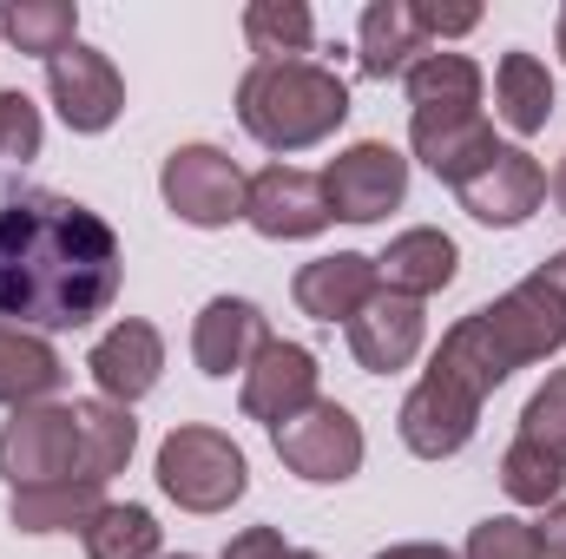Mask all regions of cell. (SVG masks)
Segmentation results:
<instances>
[{
	"instance_id": "6da1fadb",
	"label": "cell",
	"mask_w": 566,
	"mask_h": 559,
	"mask_svg": "<svg viewBox=\"0 0 566 559\" xmlns=\"http://www.w3.org/2000/svg\"><path fill=\"white\" fill-rule=\"evenodd\" d=\"M560 342H566V296L541 277V271L521 277L507 296L481 303L474 316H461V323L441 336L428 376L409 389V402H402V415H396L402 447L422 454V461L461 454V447L474 441V428H481L488 395H494L514 369L547 362Z\"/></svg>"
},
{
	"instance_id": "7a4b0ae2",
	"label": "cell",
	"mask_w": 566,
	"mask_h": 559,
	"mask_svg": "<svg viewBox=\"0 0 566 559\" xmlns=\"http://www.w3.org/2000/svg\"><path fill=\"white\" fill-rule=\"evenodd\" d=\"M126 251L113 224L60 191H13L0 204V316L46 336L86 329L113 309Z\"/></svg>"
},
{
	"instance_id": "3957f363",
	"label": "cell",
	"mask_w": 566,
	"mask_h": 559,
	"mask_svg": "<svg viewBox=\"0 0 566 559\" xmlns=\"http://www.w3.org/2000/svg\"><path fill=\"white\" fill-rule=\"evenodd\" d=\"M349 119V86L316 60H258L238 80V126L264 151H310Z\"/></svg>"
},
{
	"instance_id": "277c9868",
	"label": "cell",
	"mask_w": 566,
	"mask_h": 559,
	"mask_svg": "<svg viewBox=\"0 0 566 559\" xmlns=\"http://www.w3.org/2000/svg\"><path fill=\"white\" fill-rule=\"evenodd\" d=\"M158 487L185 514H224L231 500H244L251 467H244V447L231 434L185 421V428H171L158 441Z\"/></svg>"
},
{
	"instance_id": "5b68a950",
	"label": "cell",
	"mask_w": 566,
	"mask_h": 559,
	"mask_svg": "<svg viewBox=\"0 0 566 559\" xmlns=\"http://www.w3.org/2000/svg\"><path fill=\"white\" fill-rule=\"evenodd\" d=\"M0 474L7 487H46V481H93L86 474V434L73 402H33L0 421ZM106 487V481H99Z\"/></svg>"
},
{
	"instance_id": "8992f818",
	"label": "cell",
	"mask_w": 566,
	"mask_h": 559,
	"mask_svg": "<svg viewBox=\"0 0 566 559\" xmlns=\"http://www.w3.org/2000/svg\"><path fill=\"white\" fill-rule=\"evenodd\" d=\"M158 191L171 204L178 224L191 231H224L231 218H244V191L251 178L238 171V158H224L218 145H178L158 171Z\"/></svg>"
},
{
	"instance_id": "52a82bcc",
	"label": "cell",
	"mask_w": 566,
	"mask_h": 559,
	"mask_svg": "<svg viewBox=\"0 0 566 559\" xmlns=\"http://www.w3.org/2000/svg\"><path fill=\"white\" fill-rule=\"evenodd\" d=\"M271 441H277V461L296 474V481H316V487H329V481H349L356 467H363V421L349 415L343 402H310L303 415H290L271 428Z\"/></svg>"
},
{
	"instance_id": "ba28073f",
	"label": "cell",
	"mask_w": 566,
	"mask_h": 559,
	"mask_svg": "<svg viewBox=\"0 0 566 559\" xmlns=\"http://www.w3.org/2000/svg\"><path fill=\"white\" fill-rule=\"evenodd\" d=\"M323 191H329V218L376 224V218H389L409 198V158L382 139H363V145H349V151L329 158Z\"/></svg>"
},
{
	"instance_id": "9c48e42d",
	"label": "cell",
	"mask_w": 566,
	"mask_h": 559,
	"mask_svg": "<svg viewBox=\"0 0 566 559\" xmlns=\"http://www.w3.org/2000/svg\"><path fill=\"white\" fill-rule=\"evenodd\" d=\"M46 93H53L66 133H106L126 113V80L99 46H66L60 60H46Z\"/></svg>"
},
{
	"instance_id": "30bf717a",
	"label": "cell",
	"mask_w": 566,
	"mask_h": 559,
	"mask_svg": "<svg viewBox=\"0 0 566 559\" xmlns=\"http://www.w3.org/2000/svg\"><path fill=\"white\" fill-rule=\"evenodd\" d=\"M454 198H461L468 218H481V224H494V231H514V224H527V218L541 211L547 171H541V158H534L527 145H501L468 184H454Z\"/></svg>"
},
{
	"instance_id": "8fae6325",
	"label": "cell",
	"mask_w": 566,
	"mask_h": 559,
	"mask_svg": "<svg viewBox=\"0 0 566 559\" xmlns=\"http://www.w3.org/2000/svg\"><path fill=\"white\" fill-rule=\"evenodd\" d=\"M244 224L271 244L290 238H316L329 224V191L316 171H296V165H264L244 191Z\"/></svg>"
},
{
	"instance_id": "7c38bea8",
	"label": "cell",
	"mask_w": 566,
	"mask_h": 559,
	"mask_svg": "<svg viewBox=\"0 0 566 559\" xmlns=\"http://www.w3.org/2000/svg\"><path fill=\"white\" fill-rule=\"evenodd\" d=\"M409 145L441 184H468L501 145L481 106H461V113H409Z\"/></svg>"
},
{
	"instance_id": "4fadbf2b",
	"label": "cell",
	"mask_w": 566,
	"mask_h": 559,
	"mask_svg": "<svg viewBox=\"0 0 566 559\" xmlns=\"http://www.w3.org/2000/svg\"><path fill=\"white\" fill-rule=\"evenodd\" d=\"M86 369H93V382H99V395H106V402L133 409V402H145V395L158 389V369H165V336H158L151 323H139V316H126V323H113V329L93 342Z\"/></svg>"
},
{
	"instance_id": "5bb4252c",
	"label": "cell",
	"mask_w": 566,
	"mask_h": 559,
	"mask_svg": "<svg viewBox=\"0 0 566 559\" xmlns=\"http://www.w3.org/2000/svg\"><path fill=\"white\" fill-rule=\"evenodd\" d=\"M271 349V323L251 296H211L198 309V329H191V356L205 376H231V369H251L258 356Z\"/></svg>"
},
{
	"instance_id": "9a60e30c",
	"label": "cell",
	"mask_w": 566,
	"mask_h": 559,
	"mask_svg": "<svg viewBox=\"0 0 566 559\" xmlns=\"http://www.w3.org/2000/svg\"><path fill=\"white\" fill-rule=\"evenodd\" d=\"M244 415L264 421V428H277V421L303 415L310 402H316V356L303 349V342H277L271 336V349L244 369Z\"/></svg>"
},
{
	"instance_id": "2e32d148",
	"label": "cell",
	"mask_w": 566,
	"mask_h": 559,
	"mask_svg": "<svg viewBox=\"0 0 566 559\" xmlns=\"http://www.w3.org/2000/svg\"><path fill=\"white\" fill-rule=\"evenodd\" d=\"M376 289H382L376 257H363V251L316 257V264H303L296 283H290L296 309H303V316H316V323H356V316L369 309V296H376Z\"/></svg>"
},
{
	"instance_id": "e0dca14e",
	"label": "cell",
	"mask_w": 566,
	"mask_h": 559,
	"mask_svg": "<svg viewBox=\"0 0 566 559\" xmlns=\"http://www.w3.org/2000/svg\"><path fill=\"white\" fill-rule=\"evenodd\" d=\"M349 356H356L369 376H396V369H409V362L422 356V303L376 289L369 309L349 323Z\"/></svg>"
},
{
	"instance_id": "ac0fdd59",
	"label": "cell",
	"mask_w": 566,
	"mask_h": 559,
	"mask_svg": "<svg viewBox=\"0 0 566 559\" xmlns=\"http://www.w3.org/2000/svg\"><path fill=\"white\" fill-rule=\"evenodd\" d=\"M422 20H416V0H369L363 7V27H356V66L363 80H396L409 73L416 60H428Z\"/></svg>"
},
{
	"instance_id": "d6986e66",
	"label": "cell",
	"mask_w": 566,
	"mask_h": 559,
	"mask_svg": "<svg viewBox=\"0 0 566 559\" xmlns=\"http://www.w3.org/2000/svg\"><path fill=\"white\" fill-rule=\"evenodd\" d=\"M454 271H461L454 238H448V231H428V224L402 231V238H389V251L376 257L382 289H389V296H409V303H422V296H434V289H448Z\"/></svg>"
},
{
	"instance_id": "ffe728a7",
	"label": "cell",
	"mask_w": 566,
	"mask_h": 559,
	"mask_svg": "<svg viewBox=\"0 0 566 559\" xmlns=\"http://www.w3.org/2000/svg\"><path fill=\"white\" fill-rule=\"evenodd\" d=\"M99 507H106L99 481H46V487H20L7 500V520L20 534H86Z\"/></svg>"
},
{
	"instance_id": "44dd1931",
	"label": "cell",
	"mask_w": 566,
	"mask_h": 559,
	"mask_svg": "<svg viewBox=\"0 0 566 559\" xmlns=\"http://www.w3.org/2000/svg\"><path fill=\"white\" fill-rule=\"evenodd\" d=\"M60 376H66L60 349L46 336H33V329L0 316V402L7 409H33V402H46L60 389Z\"/></svg>"
},
{
	"instance_id": "7402d4cb",
	"label": "cell",
	"mask_w": 566,
	"mask_h": 559,
	"mask_svg": "<svg viewBox=\"0 0 566 559\" xmlns=\"http://www.w3.org/2000/svg\"><path fill=\"white\" fill-rule=\"evenodd\" d=\"M494 113H501L507 133L534 139L554 119V73L534 53H501V66H494Z\"/></svg>"
},
{
	"instance_id": "603a6c76",
	"label": "cell",
	"mask_w": 566,
	"mask_h": 559,
	"mask_svg": "<svg viewBox=\"0 0 566 559\" xmlns=\"http://www.w3.org/2000/svg\"><path fill=\"white\" fill-rule=\"evenodd\" d=\"M0 33H7L20 53L60 60L66 46H80V7H73V0H7V7H0Z\"/></svg>"
},
{
	"instance_id": "cb8c5ba5",
	"label": "cell",
	"mask_w": 566,
	"mask_h": 559,
	"mask_svg": "<svg viewBox=\"0 0 566 559\" xmlns=\"http://www.w3.org/2000/svg\"><path fill=\"white\" fill-rule=\"evenodd\" d=\"M409 106L416 113H461V106H481V66L468 53H428L409 73Z\"/></svg>"
},
{
	"instance_id": "d4e9b609",
	"label": "cell",
	"mask_w": 566,
	"mask_h": 559,
	"mask_svg": "<svg viewBox=\"0 0 566 559\" xmlns=\"http://www.w3.org/2000/svg\"><path fill=\"white\" fill-rule=\"evenodd\" d=\"M73 409H80V434H86V474H93V481H113V474L133 461V447H139L133 409H119V402H106V395L73 402Z\"/></svg>"
},
{
	"instance_id": "484cf974",
	"label": "cell",
	"mask_w": 566,
	"mask_h": 559,
	"mask_svg": "<svg viewBox=\"0 0 566 559\" xmlns=\"http://www.w3.org/2000/svg\"><path fill=\"white\" fill-rule=\"evenodd\" d=\"M244 40L258 60H303L316 46V20L303 0H251L244 7Z\"/></svg>"
},
{
	"instance_id": "4316f807",
	"label": "cell",
	"mask_w": 566,
	"mask_h": 559,
	"mask_svg": "<svg viewBox=\"0 0 566 559\" xmlns=\"http://www.w3.org/2000/svg\"><path fill=\"white\" fill-rule=\"evenodd\" d=\"M86 559H158V520L133 500H106L86 520Z\"/></svg>"
},
{
	"instance_id": "83f0119b",
	"label": "cell",
	"mask_w": 566,
	"mask_h": 559,
	"mask_svg": "<svg viewBox=\"0 0 566 559\" xmlns=\"http://www.w3.org/2000/svg\"><path fill=\"white\" fill-rule=\"evenodd\" d=\"M501 487H507V500L514 507H554L566 487V461H554L541 441H527V434H514V447L501 454Z\"/></svg>"
},
{
	"instance_id": "f1b7e54d",
	"label": "cell",
	"mask_w": 566,
	"mask_h": 559,
	"mask_svg": "<svg viewBox=\"0 0 566 559\" xmlns=\"http://www.w3.org/2000/svg\"><path fill=\"white\" fill-rule=\"evenodd\" d=\"M46 145V126H40V106L27 93H0V178L27 171Z\"/></svg>"
},
{
	"instance_id": "f546056e",
	"label": "cell",
	"mask_w": 566,
	"mask_h": 559,
	"mask_svg": "<svg viewBox=\"0 0 566 559\" xmlns=\"http://www.w3.org/2000/svg\"><path fill=\"white\" fill-rule=\"evenodd\" d=\"M521 434L541 441L554 461H566V369H554V376L527 395V409H521Z\"/></svg>"
},
{
	"instance_id": "4dcf8cb0",
	"label": "cell",
	"mask_w": 566,
	"mask_h": 559,
	"mask_svg": "<svg viewBox=\"0 0 566 559\" xmlns=\"http://www.w3.org/2000/svg\"><path fill=\"white\" fill-rule=\"evenodd\" d=\"M461 559H541V540H534L527 520L494 514V520H481V527L468 534V553Z\"/></svg>"
},
{
	"instance_id": "1f68e13d",
	"label": "cell",
	"mask_w": 566,
	"mask_h": 559,
	"mask_svg": "<svg viewBox=\"0 0 566 559\" xmlns=\"http://www.w3.org/2000/svg\"><path fill=\"white\" fill-rule=\"evenodd\" d=\"M416 20H422L428 40H454V33H474V27H481V7H434V0H416Z\"/></svg>"
},
{
	"instance_id": "d6a6232c",
	"label": "cell",
	"mask_w": 566,
	"mask_h": 559,
	"mask_svg": "<svg viewBox=\"0 0 566 559\" xmlns=\"http://www.w3.org/2000/svg\"><path fill=\"white\" fill-rule=\"evenodd\" d=\"M283 553H290V547H283L277 527H244V534H238L218 559H283Z\"/></svg>"
},
{
	"instance_id": "836d02e7",
	"label": "cell",
	"mask_w": 566,
	"mask_h": 559,
	"mask_svg": "<svg viewBox=\"0 0 566 559\" xmlns=\"http://www.w3.org/2000/svg\"><path fill=\"white\" fill-rule=\"evenodd\" d=\"M534 540H541V559H566V494L547 507V514H541Z\"/></svg>"
},
{
	"instance_id": "e575fe53",
	"label": "cell",
	"mask_w": 566,
	"mask_h": 559,
	"mask_svg": "<svg viewBox=\"0 0 566 559\" xmlns=\"http://www.w3.org/2000/svg\"><path fill=\"white\" fill-rule=\"evenodd\" d=\"M376 559H454L448 547H428V540H409V547H389V553H376Z\"/></svg>"
},
{
	"instance_id": "d590c367",
	"label": "cell",
	"mask_w": 566,
	"mask_h": 559,
	"mask_svg": "<svg viewBox=\"0 0 566 559\" xmlns=\"http://www.w3.org/2000/svg\"><path fill=\"white\" fill-rule=\"evenodd\" d=\"M541 277H547V283H554V289H560V296H566V251H554V257L541 264Z\"/></svg>"
},
{
	"instance_id": "8d00e7d4",
	"label": "cell",
	"mask_w": 566,
	"mask_h": 559,
	"mask_svg": "<svg viewBox=\"0 0 566 559\" xmlns=\"http://www.w3.org/2000/svg\"><path fill=\"white\" fill-rule=\"evenodd\" d=\"M554 204H560V218H566V158H560V171H554Z\"/></svg>"
},
{
	"instance_id": "74e56055",
	"label": "cell",
	"mask_w": 566,
	"mask_h": 559,
	"mask_svg": "<svg viewBox=\"0 0 566 559\" xmlns=\"http://www.w3.org/2000/svg\"><path fill=\"white\" fill-rule=\"evenodd\" d=\"M283 559H316V553H310V547H290V553H283Z\"/></svg>"
},
{
	"instance_id": "f35d334b",
	"label": "cell",
	"mask_w": 566,
	"mask_h": 559,
	"mask_svg": "<svg viewBox=\"0 0 566 559\" xmlns=\"http://www.w3.org/2000/svg\"><path fill=\"white\" fill-rule=\"evenodd\" d=\"M560 60H566V7H560Z\"/></svg>"
},
{
	"instance_id": "ab89813d",
	"label": "cell",
	"mask_w": 566,
	"mask_h": 559,
	"mask_svg": "<svg viewBox=\"0 0 566 559\" xmlns=\"http://www.w3.org/2000/svg\"><path fill=\"white\" fill-rule=\"evenodd\" d=\"M165 559H191V553H165Z\"/></svg>"
}]
</instances>
